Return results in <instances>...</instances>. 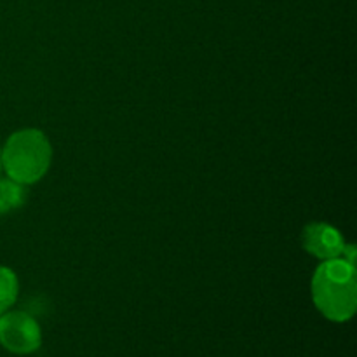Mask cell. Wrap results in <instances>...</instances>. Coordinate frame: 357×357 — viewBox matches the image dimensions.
<instances>
[{
    "label": "cell",
    "mask_w": 357,
    "mask_h": 357,
    "mask_svg": "<svg viewBox=\"0 0 357 357\" xmlns=\"http://www.w3.org/2000/svg\"><path fill=\"white\" fill-rule=\"evenodd\" d=\"M0 169H2V157H0Z\"/></svg>",
    "instance_id": "cell-7"
},
{
    "label": "cell",
    "mask_w": 357,
    "mask_h": 357,
    "mask_svg": "<svg viewBox=\"0 0 357 357\" xmlns=\"http://www.w3.org/2000/svg\"><path fill=\"white\" fill-rule=\"evenodd\" d=\"M316 309L333 323H347L357 309V271L354 261L338 257L317 265L310 282Z\"/></svg>",
    "instance_id": "cell-1"
},
{
    "label": "cell",
    "mask_w": 357,
    "mask_h": 357,
    "mask_svg": "<svg viewBox=\"0 0 357 357\" xmlns=\"http://www.w3.org/2000/svg\"><path fill=\"white\" fill-rule=\"evenodd\" d=\"M28 199V190L24 185L6 178L0 180V215H7L10 211H16L21 206H24Z\"/></svg>",
    "instance_id": "cell-5"
},
{
    "label": "cell",
    "mask_w": 357,
    "mask_h": 357,
    "mask_svg": "<svg viewBox=\"0 0 357 357\" xmlns=\"http://www.w3.org/2000/svg\"><path fill=\"white\" fill-rule=\"evenodd\" d=\"M302 246L309 255L317 260H331V258L344 257L347 243L340 230L324 222H314L303 229Z\"/></svg>",
    "instance_id": "cell-4"
},
{
    "label": "cell",
    "mask_w": 357,
    "mask_h": 357,
    "mask_svg": "<svg viewBox=\"0 0 357 357\" xmlns=\"http://www.w3.org/2000/svg\"><path fill=\"white\" fill-rule=\"evenodd\" d=\"M0 344L13 354H31L42 345L40 326L23 310H7L0 316Z\"/></svg>",
    "instance_id": "cell-3"
},
{
    "label": "cell",
    "mask_w": 357,
    "mask_h": 357,
    "mask_svg": "<svg viewBox=\"0 0 357 357\" xmlns=\"http://www.w3.org/2000/svg\"><path fill=\"white\" fill-rule=\"evenodd\" d=\"M2 169L17 183L33 185L45 176L52 162V146L44 131L35 128L13 132L0 149Z\"/></svg>",
    "instance_id": "cell-2"
},
{
    "label": "cell",
    "mask_w": 357,
    "mask_h": 357,
    "mask_svg": "<svg viewBox=\"0 0 357 357\" xmlns=\"http://www.w3.org/2000/svg\"><path fill=\"white\" fill-rule=\"evenodd\" d=\"M20 293V281L13 268L0 265V316L16 303Z\"/></svg>",
    "instance_id": "cell-6"
}]
</instances>
